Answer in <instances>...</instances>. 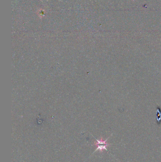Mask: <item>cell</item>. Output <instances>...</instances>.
<instances>
[{
    "instance_id": "obj_1",
    "label": "cell",
    "mask_w": 161,
    "mask_h": 162,
    "mask_svg": "<svg viewBox=\"0 0 161 162\" xmlns=\"http://www.w3.org/2000/svg\"><path fill=\"white\" fill-rule=\"evenodd\" d=\"M110 137V136L109 138H108L106 140H104L103 138H101L100 140L96 139V142H95L93 145L96 146L97 148L96 149V150H95L94 152H96L97 150H99L100 152H102L104 150H105L107 152H108V150L106 148V147H109L110 145H111V144L107 143L108 139H109V138Z\"/></svg>"
}]
</instances>
